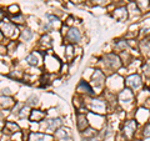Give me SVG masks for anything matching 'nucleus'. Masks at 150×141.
Listing matches in <instances>:
<instances>
[{"mask_svg":"<svg viewBox=\"0 0 150 141\" xmlns=\"http://www.w3.org/2000/svg\"><path fill=\"white\" fill-rule=\"evenodd\" d=\"M137 130H138V120L130 119L124 121L123 126H121V135H123L124 140L133 141L135 135H137Z\"/></svg>","mask_w":150,"mask_h":141,"instance_id":"nucleus-1","label":"nucleus"},{"mask_svg":"<svg viewBox=\"0 0 150 141\" xmlns=\"http://www.w3.org/2000/svg\"><path fill=\"white\" fill-rule=\"evenodd\" d=\"M103 61H104V65L106 69L111 70V71H115V70L120 69L121 66V59H120V55L115 54V53H109L104 56V59H103Z\"/></svg>","mask_w":150,"mask_h":141,"instance_id":"nucleus-2","label":"nucleus"},{"mask_svg":"<svg viewBox=\"0 0 150 141\" xmlns=\"http://www.w3.org/2000/svg\"><path fill=\"white\" fill-rule=\"evenodd\" d=\"M89 109H90V112H94V114L98 115H104L106 114V101L101 100V99H91L90 102H89Z\"/></svg>","mask_w":150,"mask_h":141,"instance_id":"nucleus-3","label":"nucleus"},{"mask_svg":"<svg viewBox=\"0 0 150 141\" xmlns=\"http://www.w3.org/2000/svg\"><path fill=\"white\" fill-rule=\"evenodd\" d=\"M124 82H125V87H129L133 91H137L138 89L143 86V79L139 74H130L129 76L125 78Z\"/></svg>","mask_w":150,"mask_h":141,"instance_id":"nucleus-4","label":"nucleus"},{"mask_svg":"<svg viewBox=\"0 0 150 141\" xmlns=\"http://www.w3.org/2000/svg\"><path fill=\"white\" fill-rule=\"evenodd\" d=\"M118 100L121 105H131L134 101V92L129 87H124L123 90L119 92Z\"/></svg>","mask_w":150,"mask_h":141,"instance_id":"nucleus-5","label":"nucleus"},{"mask_svg":"<svg viewBox=\"0 0 150 141\" xmlns=\"http://www.w3.org/2000/svg\"><path fill=\"white\" fill-rule=\"evenodd\" d=\"M63 126V120L60 117H54V119H49L44 123V128L46 134H54L56 130L60 129Z\"/></svg>","mask_w":150,"mask_h":141,"instance_id":"nucleus-6","label":"nucleus"},{"mask_svg":"<svg viewBox=\"0 0 150 141\" xmlns=\"http://www.w3.org/2000/svg\"><path fill=\"white\" fill-rule=\"evenodd\" d=\"M65 39H67L68 44H78L79 41H80L81 39V32L79 29H76V27H69L68 31L65 32Z\"/></svg>","mask_w":150,"mask_h":141,"instance_id":"nucleus-7","label":"nucleus"},{"mask_svg":"<svg viewBox=\"0 0 150 141\" xmlns=\"http://www.w3.org/2000/svg\"><path fill=\"white\" fill-rule=\"evenodd\" d=\"M54 139L56 141H73V134L70 129L62 126L54 133Z\"/></svg>","mask_w":150,"mask_h":141,"instance_id":"nucleus-8","label":"nucleus"},{"mask_svg":"<svg viewBox=\"0 0 150 141\" xmlns=\"http://www.w3.org/2000/svg\"><path fill=\"white\" fill-rule=\"evenodd\" d=\"M88 128H90V123H89V117L86 114H81V112H76V129L79 133L85 131Z\"/></svg>","mask_w":150,"mask_h":141,"instance_id":"nucleus-9","label":"nucleus"},{"mask_svg":"<svg viewBox=\"0 0 150 141\" xmlns=\"http://www.w3.org/2000/svg\"><path fill=\"white\" fill-rule=\"evenodd\" d=\"M91 82L95 87L104 86L105 82H106V76H105L104 71H101V70H95L91 75Z\"/></svg>","mask_w":150,"mask_h":141,"instance_id":"nucleus-10","label":"nucleus"},{"mask_svg":"<svg viewBox=\"0 0 150 141\" xmlns=\"http://www.w3.org/2000/svg\"><path fill=\"white\" fill-rule=\"evenodd\" d=\"M76 91L79 94H84V95H89V96H94L95 95V91L91 87V85L85 80H80L76 86Z\"/></svg>","mask_w":150,"mask_h":141,"instance_id":"nucleus-11","label":"nucleus"},{"mask_svg":"<svg viewBox=\"0 0 150 141\" xmlns=\"http://www.w3.org/2000/svg\"><path fill=\"white\" fill-rule=\"evenodd\" d=\"M18 27L14 23H4L1 21V32L9 37H15L18 34Z\"/></svg>","mask_w":150,"mask_h":141,"instance_id":"nucleus-12","label":"nucleus"},{"mask_svg":"<svg viewBox=\"0 0 150 141\" xmlns=\"http://www.w3.org/2000/svg\"><path fill=\"white\" fill-rule=\"evenodd\" d=\"M129 16V10H128V6H119L116 8L114 11H112V18L116 19L119 21H124L126 20Z\"/></svg>","mask_w":150,"mask_h":141,"instance_id":"nucleus-13","label":"nucleus"},{"mask_svg":"<svg viewBox=\"0 0 150 141\" xmlns=\"http://www.w3.org/2000/svg\"><path fill=\"white\" fill-rule=\"evenodd\" d=\"M45 116H46V112H44L43 110L33 109L31 112H30L29 120H30V123H43Z\"/></svg>","mask_w":150,"mask_h":141,"instance_id":"nucleus-14","label":"nucleus"},{"mask_svg":"<svg viewBox=\"0 0 150 141\" xmlns=\"http://www.w3.org/2000/svg\"><path fill=\"white\" fill-rule=\"evenodd\" d=\"M26 63L30 65V66H38V65L40 64V61H41V55H40V53H31V54H29L26 56Z\"/></svg>","mask_w":150,"mask_h":141,"instance_id":"nucleus-15","label":"nucleus"},{"mask_svg":"<svg viewBox=\"0 0 150 141\" xmlns=\"http://www.w3.org/2000/svg\"><path fill=\"white\" fill-rule=\"evenodd\" d=\"M48 139H51L49 136V134L38 133V131H30L29 140H28V141H46Z\"/></svg>","mask_w":150,"mask_h":141,"instance_id":"nucleus-16","label":"nucleus"},{"mask_svg":"<svg viewBox=\"0 0 150 141\" xmlns=\"http://www.w3.org/2000/svg\"><path fill=\"white\" fill-rule=\"evenodd\" d=\"M16 102L14 101V99L9 95H1V109H10V107L15 106Z\"/></svg>","mask_w":150,"mask_h":141,"instance_id":"nucleus-17","label":"nucleus"},{"mask_svg":"<svg viewBox=\"0 0 150 141\" xmlns=\"http://www.w3.org/2000/svg\"><path fill=\"white\" fill-rule=\"evenodd\" d=\"M4 131H6L9 134H15L18 131H20V126L18 123H14V121H6L5 123V129H3Z\"/></svg>","mask_w":150,"mask_h":141,"instance_id":"nucleus-18","label":"nucleus"},{"mask_svg":"<svg viewBox=\"0 0 150 141\" xmlns=\"http://www.w3.org/2000/svg\"><path fill=\"white\" fill-rule=\"evenodd\" d=\"M33 36H34V32H33V30H30L29 27H25V29H23L20 31L19 39H20L21 41H24V43H26V41H30L33 39Z\"/></svg>","mask_w":150,"mask_h":141,"instance_id":"nucleus-19","label":"nucleus"},{"mask_svg":"<svg viewBox=\"0 0 150 141\" xmlns=\"http://www.w3.org/2000/svg\"><path fill=\"white\" fill-rule=\"evenodd\" d=\"M129 48V41H126L125 39H121V40H116L115 44H114V49L116 51H120V53H123V51H126V49Z\"/></svg>","mask_w":150,"mask_h":141,"instance_id":"nucleus-20","label":"nucleus"},{"mask_svg":"<svg viewBox=\"0 0 150 141\" xmlns=\"http://www.w3.org/2000/svg\"><path fill=\"white\" fill-rule=\"evenodd\" d=\"M45 18L48 19V24L53 27V29H55V27H59L60 26V20H59V18H56L55 15H50V14H46Z\"/></svg>","mask_w":150,"mask_h":141,"instance_id":"nucleus-21","label":"nucleus"},{"mask_svg":"<svg viewBox=\"0 0 150 141\" xmlns=\"http://www.w3.org/2000/svg\"><path fill=\"white\" fill-rule=\"evenodd\" d=\"M98 130L96 129H93V128H88L85 131L81 133V136L83 139H91V137H96L98 136Z\"/></svg>","mask_w":150,"mask_h":141,"instance_id":"nucleus-22","label":"nucleus"},{"mask_svg":"<svg viewBox=\"0 0 150 141\" xmlns=\"http://www.w3.org/2000/svg\"><path fill=\"white\" fill-rule=\"evenodd\" d=\"M140 50L145 56H150V41L149 40H143L140 43Z\"/></svg>","mask_w":150,"mask_h":141,"instance_id":"nucleus-23","label":"nucleus"},{"mask_svg":"<svg viewBox=\"0 0 150 141\" xmlns=\"http://www.w3.org/2000/svg\"><path fill=\"white\" fill-rule=\"evenodd\" d=\"M137 5L140 9V11H145L150 8V1L149 0H137Z\"/></svg>","mask_w":150,"mask_h":141,"instance_id":"nucleus-24","label":"nucleus"},{"mask_svg":"<svg viewBox=\"0 0 150 141\" xmlns=\"http://www.w3.org/2000/svg\"><path fill=\"white\" fill-rule=\"evenodd\" d=\"M11 21L14 23V24H24L25 23V18L24 15H21V14H16V15H11Z\"/></svg>","mask_w":150,"mask_h":141,"instance_id":"nucleus-25","label":"nucleus"},{"mask_svg":"<svg viewBox=\"0 0 150 141\" xmlns=\"http://www.w3.org/2000/svg\"><path fill=\"white\" fill-rule=\"evenodd\" d=\"M25 104L28 106H36L38 104H39V97H38L36 95H31L26 99V102Z\"/></svg>","mask_w":150,"mask_h":141,"instance_id":"nucleus-26","label":"nucleus"},{"mask_svg":"<svg viewBox=\"0 0 150 141\" xmlns=\"http://www.w3.org/2000/svg\"><path fill=\"white\" fill-rule=\"evenodd\" d=\"M142 136L143 137H150V123H146L144 125L142 130Z\"/></svg>","mask_w":150,"mask_h":141,"instance_id":"nucleus-27","label":"nucleus"},{"mask_svg":"<svg viewBox=\"0 0 150 141\" xmlns=\"http://www.w3.org/2000/svg\"><path fill=\"white\" fill-rule=\"evenodd\" d=\"M143 73L146 78H150V63H145L143 65Z\"/></svg>","mask_w":150,"mask_h":141,"instance_id":"nucleus-28","label":"nucleus"},{"mask_svg":"<svg viewBox=\"0 0 150 141\" xmlns=\"http://www.w3.org/2000/svg\"><path fill=\"white\" fill-rule=\"evenodd\" d=\"M8 11L10 13V14H13V15L20 14V13H19V6H18V5H10V6L8 8Z\"/></svg>","mask_w":150,"mask_h":141,"instance_id":"nucleus-29","label":"nucleus"},{"mask_svg":"<svg viewBox=\"0 0 150 141\" xmlns=\"http://www.w3.org/2000/svg\"><path fill=\"white\" fill-rule=\"evenodd\" d=\"M65 50H67V56L70 59L73 56V45L71 44H68L67 46H65Z\"/></svg>","mask_w":150,"mask_h":141,"instance_id":"nucleus-30","label":"nucleus"},{"mask_svg":"<svg viewBox=\"0 0 150 141\" xmlns=\"http://www.w3.org/2000/svg\"><path fill=\"white\" fill-rule=\"evenodd\" d=\"M93 3L95 4V5H104L106 3V0H93Z\"/></svg>","mask_w":150,"mask_h":141,"instance_id":"nucleus-31","label":"nucleus"},{"mask_svg":"<svg viewBox=\"0 0 150 141\" xmlns=\"http://www.w3.org/2000/svg\"><path fill=\"white\" fill-rule=\"evenodd\" d=\"M81 141H101V140L98 137H91V139H83Z\"/></svg>","mask_w":150,"mask_h":141,"instance_id":"nucleus-32","label":"nucleus"},{"mask_svg":"<svg viewBox=\"0 0 150 141\" xmlns=\"http://www.w3.org/2000/svg\"><path fill=\"white\" fill-rule=\"evenodd\" d=\"M73 1H74V3H81L83 0H73Z\"/></svg>","mask_w":150,"mask_h":141,"instance_id":"nucleus-33","label":"nucleus"},{"mask_svg":"<svg viewBox=\"0 0 150 141\" xmlns=\"http://www.w3.org/2000/svg\"><path fill=\"white\" fill-rule=\"evenodd\" d=\"M130 3H133V0H130Z\"/></svg>","mask_w":150,"mask_h":141,"instance_id":"nucleus-34","label":"nucleus"},{"mask_svg":"<svg viewBox=\"0 0 150 141\" xmlns=\"http://www.w3.org/2000/svg\"><path fill=\"white\" fill-rule=\"evenodd\" d=\"M123 141H128V140H123Z\"/></svg>","mask_w":150,"mask_h":141,"instance_id":"nucleus-35","label":"nucleus"}]
</instances>
